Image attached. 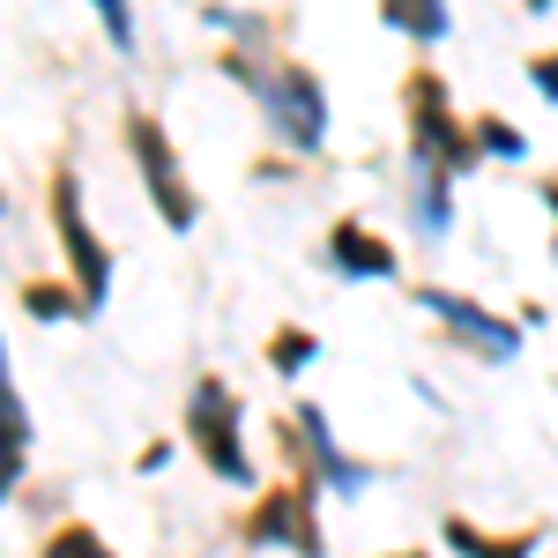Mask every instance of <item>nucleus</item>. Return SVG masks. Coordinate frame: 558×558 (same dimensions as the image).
<instances>
[{"instance_id":"1","label":"nucleus","mask_w":558,"mask_h":558,"mask_svg":"<svg viewBox=\"0 0 558 558\" xmlns=\"http://www.w3.org/2000/svg\"><path fill=\"white\" fill-rule=\"evenodd\" d=\"M223 75L260 105V128L276 134L291 157H320L328 149V83L305 68V60H260L254 45H231L223 52Z\"/></svg>"},{"instance_id":"2","label":"nucleus","mask_w":558,"mask_h":558,"mask_svg":"<svg viewBox=\"0 0 558 558\" xmlns=\"http://www.w3.org/2000/svg\"><path fill=\"white\" fill-rule=\"evenodd\" d=\"M179 432H186V447L202 454V470H209L216 484H231V492H254L260 484L254 447H246V402H239L231 380L202 373V380L186 387V417H179Z\"/></svg>"},{"instance_id":"3","label":"nucleus","mask_w":558,"mask_h":558,"mask_svg":"<svg viewBox=\"0 0 558 558\" xmlns=\"http://www.w3.org/2000/svg\"><path fill=\"white\" fill-rule=\"evenodd\" d=\"M402 120H410V165L447 172V179H470L476 165H484V157H476V134H470V120L454 112L439 68H410V83H402Z\"/></svg>"},{"instance_id":"4","label":"nucleus","mask_w":558,"mask_h":558,"mask_svg":"<svg viewBox=\"0 0 558 558\" xmlns=\"http://www.w3.org/2000/svg\"><path fill=\"white\" fill-rule=\"evenodd\" d=\"M128 157H134V172H142L149 209L165 216V231H194V223H202V194H194V179H186V165H179L165 120L142 112V105L128 112Z\"/></svg>"},{"instance_id":"5","label":"nucleus","mask_w":558,"mask_h":558,"mask_svg":"<svg viewBox=\"0 0 558 558\" xmlns=\"http://www.w3.org/2000/svg\"><path fill=\"white\" fill-rule=\"evenodd\" d=\"M410 305H417L425 320H439V336H447L454 350H470V357H484V365H514L521 357V320L492 313L484 299L454 291V283H417Z\"/></svg>"},{"instance_id":"6","label":"nucleus","mask_w":558,"mask_h":558,"mask_svg":"<svg viewBox=\"0 0 558 558\" xmlns=\"http://www.w3.org/2000/svg\"><path fill=\"white\" fill-rule=\"evenodd\" d=\"M239 544H254V551L328 558V536H320V484H313V476L268 484L254 507H246V521H239Z\"/></svg>"},{"instance_id":"7","label":"nucleus","mask_w":558,"mask_h":558,"mask_svg":"<svg viewBox=\"0 0 558 558\" xmlns=\"http://www.w3.org/2000/svg\"><path fill=\"white\" fill-rule=\"evenodd\" d=\"M52 231H60V254H68V283H75V299H83V320H97L105 299H112V246L97 239L75 172L52 179Z\"/></svg>"},{"instance_id":"8","label":"nucleus","mask_w":558,"mask_h":558,"mask_svg":"<svg viewBox=\"0 0 558 558\" xmlns=\"http://www.w3.org/2000/svg\"><path fill=\"white\" fill-rule=\"evenodd\" d=\"M320 268H328L336 283H395V276H402V254L387 246L373 223L343 216V223H328V239H320Z\"/></svg>"},{"instance_id":"9","label":"nucleus","mask_w":558,"mask_h":558,"mask_svg":"<svg viewBox=\"0 0 558 558\" xmlns=\"http://www.w3.org/2000/svg\"><path fill=\"white\" fill-rule=\"evenodd\" d=\"M291 432H299L305 454H313V484H328V492H343V499H357V492L373 484V462L343 454V439H336V425H328L320 402H299V410H291Z\"/></svg>"},{"instance_id":"10","label":"nucleus","mask_w":558,"mask_h":558,"mask_svg":"<svg viewBox=\"0 0 558 558\" xmlns=\"http://www.w3.org/2000/svg\"><path fill=\"white\" fill-rule=\"evenodd\" d=\"M410 231H417L425 246H447V231H454V179L447 172L410 165Z\"/></svg>"},{"instance_id":"11","label":"nucleus","mask_w":558,"mask_h":558,"mask_svg":"<svg viewBox=\"0 0 558 558\" xmlns=\"http://www.w3.org/2000/svg\"><path fill=\"white\" fill-rule=\"evenodd\" d=\"M439 544L454 558H536L544 551V529H514V536H492V529H476V521L447 514L439 521Z\"/></svg>"},{"instance_id":"12","label":"nucleus","mask_w":558,"mask_h":558,"mask_svg":"<svg viewBox=\"0 0 558 558\" xmlns=\"http://www.w3.org/2000/svg\"><path fill=\"white\" fill-rule=\"evenodd\" d=\"M23 462H31V410H23V387L0 380V507L15 499Z\"/></svg>"},{"instance_id":"13","label":"nucleus","mask_w":558,"mask_h":558,"mask_svg":"<svg viewBox=\"0 0 558 558\" xmlns=\"http://www.w3.org/2000/svg\"><path fill=\"white\" fill-rule=\"evenodd\" d=\"M380 23L395 31V38H410L417 52H432V45H447V31H454L447 0H380Z\"/></svg>"},{"instance_id":"14","label":"nucleus","mask_w":558,"mask_h":558,"mask_svg":"<svg viewBox=\"0 0 558 558\" xmlns=\"http://www.w3.org/2000/svg\"><path fill=\"white\" fill-rule=\"evenodd\" d=\"M260 357H268V373H283V380H299L305 365L320 357V336H313V328H299V320H283V328L268 336V350H260Z\"/></svg>"},{"instance_id":"15","label":"nucleus","mask_w":558,"mask_h":558,"mask_svg":"<svg viewBox=\"0 0 558 558\" xmlns=\"http://www.w3.org/2000/svg\"><path fill=\"white\" fill-rule=\"evenodd\" d=\"M470 134H476V157H484V165H521V157H529V134H521L514 120H499V112H476Z\"/></svg>"},{"instance_id":"16","label":"nucleus","mask_w":558,"mask_h":558,"mask_svg":"<svg viewBox=\"0 0 558 558\" xmlns=\"http://www.w3.org/2000/svg\"><path fill=\"white\" fill-rule=\"evenodd\" d=\"M23 313L60 328V320H83V299H75V283H23Z\"/></svg>"},{"instance_id":"17","label":"nucleus","mask_w":558,"mask_h":558,"mask_svg":"<svg viewBox=\"0 0 558 558\" xmlns=\"http://www.w3.org/2000/svg\"><path fill=\"white\" fill-rule=\"evenodd\" d=\"M38 558H120V551H112V544H105L89 521H60V529L45 536V551H38Z\"/></svg>"},{"instance_id":"18","label":"nucleus","mask_w":558,"mask_h":558,"mask_svg":"<svg viewBox=\"0 0 558 558\" xmlns=\"http://www.w3.org/2000/svg\"><path fill=\"white\" fill-rule=\"evenodd\" d=\"M89 15L112 38V52H134V0H89Z\"/></svg>"},{"instance_id":"19","label":"nucleus","mask_w":558,"mask_h":558,"mask_svg":"<svg viewBox=\"0 0 558 558\" xmlns=\"http://www.w3.org/2000/svg\"><path fill=\"white\" fill-rule=\"evenodd\" d=\"M529 89H536L544 105H558V45H544V52H529Z\"/></svg>"},{"instance_id":"20","label":"nucleus","mask_w":558,"mask_h":558,"mask_svg":"<svg viewBox=\"0 0 558 558\" xmlns=\"http://www.w3.org/2000/svg\"><path fill=\"white\" fill-rule=\"evenodd\" d=\"M536 194H544V209H551V223H558V179H544ZM551 260H558V239H551Z\"/></svg>"},{"instance_id":"21","label":"nucleus","mask_w":558,"mask_h":558,"mask_svg":"<svg viewBox=\"0 0 558 558\" xmlns=\"http://www.w3.org/2000/svg\"><path fill=\"white\" fill-rule=\"evenodd\" d=\"M521 8H529V15H551V0H521Z\"/></svg>"},{"instance_id":"22","label":"nucleus","mask_w":558,"mask_h":558,"mask_svg":"<svg viewBox=\"0 0 558 558\" xmlns=\"http://www.w3.org/2000/svg\"><path fill=\"white\" fill-rule=\"evenodd\" d=\"M387 558H432V551H387Z\"/></svg>"},{"instance_id":"23","label":"nucleus","mask_w":558,"mask_h":558,"mask_svg":"<svg viewBox=\"0 0 558 558\" xmlns=\"http://www.w3.org/2000/svg\"><path fill=\"white\" fill-rule=\"evenodd\" d=\"M0 209H8V186H0Z\"/></svg>"}]
</instances>
